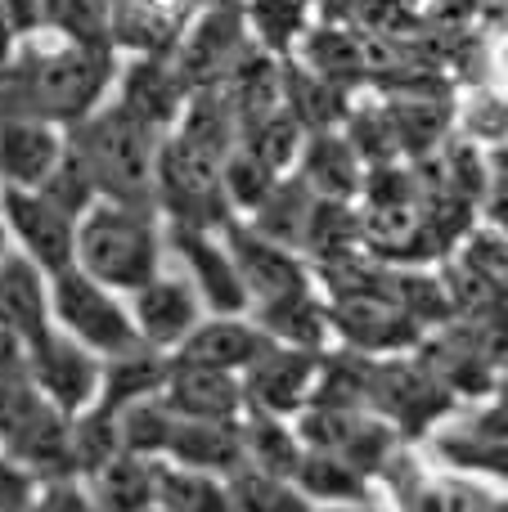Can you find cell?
Instances as JSON below:
<instances>
[{"label": "cell", "instance_id": "6da1fadb", "mask_svg": "<svg viewBox=\"0 0 508 512\" xmlns=\"http://www.w3.org/2000/svg\"><path fill=\"white\" fill-rule=\"evenodd\" d=\"M117 77L113 45H86L50 32H27L0 63V113L72 126L108 99Z\"/></svg>", "mask_w": 508, "mask_h": 512}, {"label": "cell", "instance_id": "7a4b0ae2", "mask_svg": "<svg viewBox=\"0 0 508 512\" xmlns=\"http://www.w3.org/2000/svg\"><path fill=\"white\" fill-rule=\"evenodd\" d=\"M72 265L113 292H131L167 265V234L158 207L90 198L77 216Z\"/></svg>", "mask_w": 508, "mask_h": 512}, {"label": "cell", "instance_id": "3957f363", "mask_svg": "<svg viewBox=\"0 0 508 512\" xmlns=\"http://www.w3.org/2000/svg\"><path fill=\"white\" fill-rule=\"evenodd\" d=\"M63 131H68V153L86 171L95 198L153 207V158H158L162 131L131 117L117 99H104L95 113Z\"/></svg>", "mask_w": 508, "mask_h": 512}, {"label": "cell", "instance_id": "277c9868", "mask_svg": "<svg viewBox=\"0 0 508 512\" xmlns=\"http://www.w3.org/2000/svg\"><path fill=\"white\" fill-rule=\"evenodd\" d=\"M153 207L176 225H225L234 212L221 189V158L167 131L153 158Z\"/></svg>", "mask_w": 508, "mask_h": 512}, {"label": "cell", "instance_id": "5b68a950", "mask_svg": "<svg viewBox=\"0 0 508 512\" xmlns=\"http://www.w3.org/2000/svg\"><path fill=\"white\" fill-rule=\"evenodd\" d=\"M45 297H50V324L59 333H68L72 342H81L86 351H95L99 360L140 342L122 292L95 283L77 265H68L59 274H45Z\"/></svg>", "mask_w": 508, "mask_h": 512}, {"label": "cell", "instance_id": "8992f818", "mask_svg": "<svg viewBox=\"0 0 508 512\" xmlns=\"http://www.w3.org/2000/svg\"><path fill=\"white\" fill-rule=\"evenodd\" d=\"M167 54L176 63V72L185 77V86L198 90V86H225L257 54V45L248 41L239 5H207L189 14V23L180 27L176 45Z\"/></svg>", "mask_w": 508, "mask_h": 512}, {"label": "cell", "instance_id": "52a82bcc", "mask_svg": "<svg viewBox=\"0 0 508 512\" xmlns=\"http://www.w3.org/2000/svg\"><path fill=\"white\" fill-rule=\"evenodd\" d=\"M0 225L14 252H23L41 274H59L72 265L77 216L45 189L0 185Z\"/></svg>", "mask_w": 508, "mask_h": 512}, {"label": "cell", "instance_id": "ba28073f", "mask_svg": "<svg viewBox=\"0 0 508 512\" xmlns=\"http://www.w3.org/2000/svg\"><path fill=\"white\" fill-rule=\"evenodd\" d=\"M23 373L32 382V391L54 405L63 418L81 414L86 405H95L99 387V355L86 351L81 342H72L59 328H45L32 342H23Z\"/></svg>", "mask_w": 508, "mask_h": 512}, {"label": "cell", "instance_id": "9c48e42d", "mask_svg": "<svg viewBox=\"0 0 508 512\" xmlns=\"http://www.w3.org/2000/svg\"><path fill=\"white\" fill-rule=\"evenodd\" d=\"M162 234H167V252L180 256V274L194 283L207 315H248L252 301H248V292H243L234 256L221 239V225L212 230V225L162 221Z\"/></svg>", "mask_w": 508, "mask_h": 512}, {"label": "cell", "instance_id": "30bf717a", "mask_svg": "<svg viewBox=\"0 0 508 512\" xmlns=\"http://www.w3.org/2000/svg\"><path fill=\"white\" fill-rule=\"evenodd\" d=\"M221 239L234 256V270H239L243 292H248L252 306H261V301H270V297H284V292H293V288H306V283L315 279L311 261H306L302 252L266 239V234L252 230L243 216H230V221L221 225Z\"/></svg>", "mask_w": 508, "mask_h": 512}, {"label": "cell", "instance_id": "8fae6325", "mask_svg": "<svg viewBox=\"0 0 508 512\" xmlns=\"http://www.w3.org/2000/svg\"><path fill=\"white\" fill-rule=\"evenodd\" d=\"M126 310H131L135 337L158 346V351H176L198 328V319L207 315L194 283H189L185 274H171L167 265H162L153 279H144L140 288L126 292Z\"/></svg>", "mask_w": 508, "mask_h": 512}, {"label": "cell", "instance_id": "7c38bea8", "mask_svg": "<svg viewBox=\"0 0 508 512\" xmlns=\"http://www.w3.org/2000/svg\"><path fill=\"white\" fill-rule=\"evenodd\" d=\"M432 454L446 468L464 477H495L504 481V396L482 400L473 414H450L441 427H432Z\"/></svg>", "mask_w": 508, "mask_h": 512}, {"label": "cell", "instance_id": "4fadbf2b", "mask_svg": "<svg viewBox=\"0 0 508 512\" xmlns=\"http://www.w3.org/2000/svg\"><path fill=\"white\" fill-rule=\"evenodd\" d=\"M108 99H117L131 117H140L144 126L167 135L171 126H176L180 108H185L189 86L176 72L171 54H131L126 63H117Z\"/></svg>", "mask_w": 508, "mask_h": 512}, {"label": "cell", "instance_id": "5bb4252c", "mask_svg": "<svg viewBox=\"0 0 508 512\" xmlns=\"http://www.w3.org/2000/svg\"><path fill=\"white\" fill-rule=\"evenodd\" d=\"M320 355L324 351H302V346H270L261 360H252L239 373L243 387V405L270 409L279 418H293L297 409L311 400L315 373H320Z\"/></svg>", "mask_w": 508, "mask_h": 512}, {"label": "cell", "instance_id": "9a60e30c", "mask_svg": "<svg viewBox=\"0 0 508 512\" xmlns=\"http://www.w3.org/2000/svg\"><path fill=\"white\" fill-rule=\"evenodd\" d=\"M63 144H68L63 126L23 113H0V185H45L63 158Z\"/></svg>", "mask_w": 508, "mask_h": 512}, {"label": "cell", "instance_id": "2e32d148", "mask_svg": "<svg viewBox=\"0 0 508 512\" xmlns=\"http://www.w3.org/2000/svg\"><path fill=\"white\" fill-rule=\"evenodd\" d=\"M162 400L176 418H212V423H234L243 409L239 373L212 369V364H194L171 355L167 382H162Z\"/></svg>", "mask_w": 508, "mask_h": 512}, {"label": "cell", "instance_id": "e0dca14e", "mask_svg": "<svg viewBox=\"0 0 508 512\" xmlns=\"http://www.w3.org/2000/svg\"><path fill=\"white\" fill-rule=\"evenodd\" d=\"M270 346H275V337L252 315H203L198 328L171 355L194 360V364H212V369H225V373H243Z\"/></svg>", "mask_w": 508, "mask_h": 512}, {"label": "cell", "instance_id": "ac0fdd59", "mask_svg": "<svg viewBox=\"0 0 508 512\" xmlns=\"http://www.w3.org/2000/svg\"><path fill=\"white\" fill-rule=\"evenodd\" d=\"M365 162L347 144V135L333 131H306L302 153L293 162V176L311 189L315 198H342V203H360V185H365Z\"/></svg>", "mask_w": 508, "mask_h": 512}, {"label": "cell", "instance_id": "d6986e66", "mask_svg": "<svg viewBox=\"0 0 508 512\" xmlns=\"http://www.w3.org/2000/svg\"><path fill=\"white\" fill-rule=\"evenodd\" d=\"M171 369V351H158L149 342H135L126 351H113L99 360V387H95V405L104 409H126L135 400L162 396V382Z\"/></svg>", "mask_w": 508, "mask_h": 512}, {"label": "cell", "instance_id": "ffe728a7", "mask_svg": "<svg viewBox=\"0 0 508 512\" xmlns=\"http://www.w3.org/2000/svg\"><path fill=\"white\" fill-rule=\"evenodd\" d=\"M0 328H5L9 337H18V346L50 328L45 274L14 248L0 256Z\"/></svg>", "mask_w": 508, "mask_h": 512}, {"label": "cell", "instance_id": "44dd1931", "mask_svg": "<svg viewBox=\"0 0 508 512\" xmlns=\"http://www.w3.org/2000/svg\"><path fill=\"white\" fill-rule=\"evenodd\" d=\"M162 459L180 463V468L212 472V477H234V472L243 468L239 427L234 423H212V418H176Z\"/></svg>", "mask_w": 508, "mask_h": 512}, {"label": "cell", "instance_id": "7402d4cb", "mask_svg": "<svg viewBox=\"0 0 508 512\" xmlns=\"http://www.w3.org/2000/svg\"><path fill=\"white\" fill-rule=\"evenodd\" d=\"M239 450H243V468H257V472H275V477H293L297 459H302V436H297L293 418H279L270 409L257 405H243L239 418Z\"/></svg>", "mask_w": 508, "mask_h": 512}, {"label": "cell", "instance_id": "603a6c76", "mask_svg": "<svg viewBox=\"0 0 508 512\" xmlns=\"http://www.w3.org/2000/svg\"><path fill=\"white\" fill-rule=\"evenodd\" d=\"M248 41L270 59H293L315 27V0H239Z\"/></svg>", "mask_w": 508, "mask_h": 512}, {"label": "cell", "instance_id": "cb8c5ba5", "mask_svg": "<svg viewBox=\"0 0 508 512\" xmlns=\"http://www.w3.org/2000/svg\"><path fill=\"white\" fill-rule=\"evenodd\" d=\"M95 499L99 512H140L153 508V490H158V459H140V454L117 450L108 463H99L90 477H81Z\"/></svg>", "mask_w": 508, "mask_h": 512}, {"label": "cell", "instance_id": "d4e9b609", "mask_svg": "<svg viewBox=\"0 0 508 512\" xmlns=\"http://www.w3.org/2000/svg\"><path fill=\"white\" fill-rule=\"evenodd\" d=\"M293 486L302 490L315 508L320 504H351V499H374V490H378L356 463H347L333 450H302V459H297V468H293Z\"/></svg>", "mask_w": 508, "mask_h": 512}, {"label": "cell", "instance_id": "484cf974", "mask_svg": "<svg viewBox=\"0 0 508 512\" xmlns=\"http://www.w3.org/2000/svg\"><path fill=\"white\" fill-rule=\"evenodd\" d=\"M311 207H315V194L293 176V171H284V176L266 189V198H261V203L252 207L243 221H248L252 230H261L266 239H275V243H284V248L302 252Z\"/></svg>", "mask_w": 508, "mask_h": 512}, {"label": "cell", "instance_id": "4316f807", "mask_svg": "<svg viewBox=\"0 0 508 512\" xmlns=\"http://www.w3.org/2000/svg\"><path fill=\"white\" fill-rule=\"evenodd\" d=\"M153 508H162V512H234L230 481L212 477V472L180 468V463L158 459V490H153Z\"/></svg>", "mask_w": 508, "mask_h": 512}, {"label": "cell", "instance_id": "83f0119b", "mask_svg": "<svg viewBox=\"0 0 508 512\" xmlns=\"http://www.w3.org/2000/svg\"><path fill=\"white\" fill-rule=\"evenodd\" d=\"M171 427H176V414L167 409L162 396L135 400V405L117 409V445L126 454H140V459H162L167 454Z\"/></svg>", "mask_w": 508, "mask_h": 512}, {"label": "cell", "instance_id": "f1b7e54d", "mask_svg": "<svg viewBox=\"0 0 508 512\" xmlns=\"http://www.w3.org/2000/svg\"><path fill=\"white\" fill-rule=\"evenodd\" d=\"M230 481L234 512H315V504L293 486V477H275V472L239 468Z\"/></svg>", "mask_w": 508, "mask_h": 512}, {"label": "cell", "instance_id": "f546056e", "mask_svg": "<svg viewBox=\"0 0 508 512\" xmlns=\"http://www.w3.org/2000/svg\"><path fill=\"white\" fill-rule=\"evenodd\" d=\"M32 512H99V508H95V499H90L86 481L63 472V477H41Z\"/></svg>", "mask_w": 508, "mask_h": 512}, {"label": "cell", "instance_id": "4dcf8cb0", "mask_svg": "<svg viewBox=\"0 0 508 512\" xmlns=\"http://www.w3.org/2000/svg\"><path fill=\"white\" fill-rule=\"evenodd\" d=\"M36 490H41V472L0 450V512H32Z\"/></svg>", "mask_w": 508, "mask_h": 512}, {"label": "cell", "instance_id": "1f68e13d", "mask_svg": "<svg viewBox=\"0 0 508 512\" xmlns=\"http://www.w3.org/2000/svg\"><path fill=\"white\" fill-rule=\"evenodd\" d=\"M18 45V27H14V18H9V5L0 0V63L9 59V50Z\"/></svg>", "mask_w": 508, "mask_h": 512}, {"label": "cell", "instance_id": "d6a6232c", "mask_svg": "<svg viewBox=\"0 0 508 512\" xmlns=\"http://www.w3.org/2000/svg\"><path fill=\"white\" fill-rule=\"evenodd\" d=\"M315 512H396V508H383L378 499H351V504H320Z\"/></svg>", "mask_w": 508, "mask_h": 512}, {"label": "cell", "instance_id": "836d02e7", "mask_svg": "<svg viewBox=\"0 0 508 512\" xmlns=\"http://www.w3.org/2000/svg\"><path fill=\"white\" fill-rule=\"evenodd\" d=\"M194 9H207V5H239V0H189Z\"/></svg>", "mask_w": 508, "mask_h": 512}, {"label": "cell", "instance_id": "e575fe53", "mask_svg": "<svg viewBox=\"0 0 508 512\" xmlns=\"http://www.w3.org/2000/svg\"><path fill=\"white\" fill-rule=\"evenodd\" d=\"M140 512H162V508H140Z\"/></svg>", "mask_w": 508, "mask_h": 512}]
</instances>
